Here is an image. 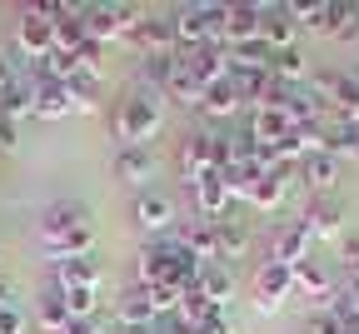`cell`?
<instances>
[{"instance_id": "6da1fadb", "label": "cell", "mask_w": 359, "mask_h": 334, "mask_svg": "<svg viewBox=\"0 0 359 334\" xmlns=\"http://www.w3.org/2000/svg\"><path fill=\"white\" fill-rule=\"evenodd\" d=\"M160 120H165V95L135 90L130 100H120V110H115V140L120 145H150Z\"/></svg>"}, {"instance_id": "7a4b0ae2", "label": "cell", "mask_w": 359, "mask_h": 334, "mask_svg": "<svg viewBox=\"0 0 359 334\" xmlns=\"http://www.w3.org/2000/svg\"><path fill=\"white\" fill-rule=\"evenodd\" d=\"M175 25V45L180 51H200V45H219V30H224V6H180L170 15Z\"/></svg>"}, {"instance_id": "3957f363", "label": "cell", "mask_w": 359, "mask_h": 334, "mask_svg": "<svg viewBox=\"0 0 359 334\" xmlns=\"http://www.w3.org/2000/svg\"><path fill=\"white\" fill-rule=\"evenodd\" d=\"M140 6H85V40L110 45V40H130V30L140 25Z\"/></svg>"}, {"instance_id": "277c9868", "label": "cell", "mask_w": 359, "mask_h": 334, "mask_svg": "<svg viewBox=\"0 0 359 334\" xmlns=\"http://www.w3.org/2000/svg\"><path fill=\"white\" fill-rule=\"evenodd\" d=\"M15 51L35 65V60H45L55 51V25L45 20V15H35V11H20V20H15Z\"/></svg>"}, {"instance_id": "5b68a950", "label": "cell", "mask_w": 359, "mask_h": 334, "mask_svg": "<svg viewBox=\"0 0 359 334\" xmlns=\"http://www.w3.org/2000/svg\"><path fill=\"white\" fill-rule=\"evenodd\" d=\"M285 295H294V269L290 265H275V260H264L259 274H255V305L264 314H275L285 305Z\"/></svg>"}, {"instance_id": "8992f818", "label": "cell", "mask_w": 359, "mask_h": 334, "mask_svg": "<svg viewBox=\"0 0 359 334\" xmlns=\"http://www.w3.org/2000/svg\"><path fill=\"white\" fill-rule=\"evenodd\" d=\"M180 175H185V185H195V180H205V175H219V160H215V135H210V130L190 135L185 145H180Z\"/></svg>"}, {"instance_id": "52a82bcc", "label": "cell", "mask_w": 359, "mask_h": 334, "mask_svg": "<svg viewBox=\"0 0 359 334\" xmlns=\"http://www.w3.org/2000/svg\"><path fill=\"white\" fill-rule=\"evenodd\" d=\"M130 45L140 51V60H145V55H170V51H175V25H170V15H140V25L130 30Z\"/></svg>"}, {"instance_id": "ba28073f", "label": "cell", "mask_w": 359, "mask_h": 334, "mask_svg": "<svg viewBox=\"0 0 359 334\" xmlns=\"http://www.w3.org/2000/svg\"><path fill=\"white\" fill-rule=\"evenodd\" d=\"M165 314L155 309V300H150V290L145 284H135V290H125V300H120V329H130V334H145V329H155Z\"/></svg>"}, {"instance_id": "9c48e42d", "label": "cell", "mask_w": 359, "mask_h": 334, "mask_svg": "<svg viewBox=\"0 0 359 334\" xmlns=\"http://www.w3.org/2000/svg\"><path fill=\"white\" fill-rule=\"evenodd\" d=\"M180 60L190 65V75L200 80V85H215V80H224L230 75V51H224V45H200V51H180Z\"/></svg>"}, {"instance_id": "30bf717a", "label": "cell", "mask_w": 359, "mask_h": 334, "mask_svg": "<svg viewBox=\"0 0 359 334\" xmlns=\"http://www.w3.org/2000/svg\"><path fill=\"white\" fill-rule=\"evenodd\" d=\"M135 225L165 240L170 225H175V200H170V195H160V189H145V195L135 200Z\"/></svg>"}, {"instance_id": "8fae6325", "label": "cell", "mask_w": 359, "mask_h": 334, "mask_svg": "<svg viewBox=\"0 0 359 334\" xmlns=\"http://www.w3.org/2000/svg\"><path fill=\"white\" fill-rule=\"evenodd\" d=\"M50 284H55V290H95V284H100V265H95V255L55 260V269H50Z\"/></svg>"}, {"instance_id": "7c38bea8", "label": "cell", "mask_w": 359, "mask_h": 334, "mask_svg": "<svg viewBox=\"0 0 359 334\" xmlns=\"http://www.w3.org/2000/svg\"><path fill=\"white\" fill-rule=\"evenodd\" d=\"M299 225L309 229V240H334L339 225H344V210H339V200H330V195H314Z\"/></svg>"}, {"instance_id": "4fadbf2b", "label": "cell", "mask_w": 359, "mask_h": 334, "mask_svg": "<svg viewBox=\"0 0 359 334\" xmlns=\"http://www.w3.org/2000/svg\"><path fill=\"white\" fill-rule=\"evenodd\" d=\"M294 15L290 6H259V40L269 45V51H290L294 45Z\"/></svg>"}, {"instance_id": "5bb4252c", "label": "cell", "mask_w": 359, "mask_h": 334, "mask_svg": "<svg viewBox=\"0 0 359 334\" xmlns=\"http://www.w3.org/2000/svg\"><path fill=\"white\" fill-rule=\"evenodd\" d=\"M245 40H259V6H224V30H219V45L235 51Z\"/></svg>"}, {"instance_id": "9a60e30c", "label": "cell", "mask_w": 359, "mask_h": 334, "mask_svg": "<svg viewBox=\"0 0 359 334\" xmlns=\"http://www.w3.org/2000/svg\"><path fill=\"white\" fill-rule=\"evenodd\" d=\"M309 245H314V240H309V229H304V225L294 220V225L275 229V245H269V260H275V265H290V269H294V265H304V260H309Z\"/></svg>"}, {"instance_id": "2e32d148", "label": "cell", "mask_w": 359, "mask_h": 334, "mask_svg": "<svg viewBox=\"0 0 359 334\" xmlns=\"http://www.w3.org/2000/svg\"><path fill=\"white\" fill-rule=\"evenodd\" d=\"M80 225H90V215L80 210V205H70V200H60V205H50L40 215V245H50V240H60V234H70V229H80Z\"/></svg>"}, {"instance_id": "e0dca14e", "label": "cell", "mask_w": 359, "mask_h": 334, "mask_svg": "<svg viewBox=\"0 0 359 334\" xmlns=\"http://www.w3.org/2000/svg\"><path fill=\"white\" fill-rule=\"evenodd\" d=\"M180 245L195 255L200 269H205V265H219V234H215V220H195V225H185V229H180Z\"/></svg>"}, {"instance_id": "ac0fdd59", "label": "cell", "mask_w": 359, "mask_h": 334, "mask_svg": "<svg viewBox=\"0 0 359 334\" xmlns=\"http://www.w3.org/2000/svg\"><path fill=\"white\" fill-rule=\"evenodd\" d=\"M299 180L314 189V195H330V189L339 185V160L330 150H314V155L299 160Z\"/></svg>"}, {"instance_id": "d6986e66", "label": "cell", "mask_w": 359, "mask_h": 334, "mask_svg": "<svg viewBox=\"0 0 359 334\" xmlns=\"http://www.w3.org/2000/svg\"><path fill=\"white\" fill-rule=\"evenodd\" d=\"M190 195H195V210L200 220H224V210H230V189H224V175H205L190 185Z\"/></svg>"}, {"instance_id": "ffe728a7", "label": "cell", "mask_w": 359, "mask_h": 334, "mask_svg": "<svg viewBox=\"0 0 359 334\" xmlns=\"http://www.w3.org/2000/svg\"><path fill=\"white\" fill-rule=\"evenodd\" d=\"M70 110H75L70 85H60V80H35V115H40V120H65Z\"/></svg>"}, {"instance_id": "44dd1931", "label": "cell", "mask_w": 359, "mask_h": 334, "mask_svg": "<svg viewBox=\"0 0 359 334\" xmlns=\"http://www.w3.org/2000/svg\"><path fill=\"white\" fill-rule=\"evenodd\" d=\"M115 175H120L125 185H145V180L155 175V150H150V145H120Z\"/></svg>"}, {"instance_id": "7402d4cb", "label": "cell", "mask_w": 359, "mask_h": 334, "mask_svg": "<svg viewBox=\"0 0 359 334\" xmlns=\"http://www.w3.org/2000/svg\"><path fill=\"white\" fill-rule=\"evenodd\" d=\"M240 105H245V100H240V90H235V80H230V75H224V80H215V85H205V100H200V110H205L210 120H230Z\"/></svg>"}, {"instance_id": "603a6c76", "label": "cell", "mask_w": 359, "mask_h": 334, "mask_svg": "<svg viewBox=\"0 0 359 334\" xmlns=\"http://www.w3.org/2000/svg\"><path fill=\"white\" fill-rule=\"evenodd\" d=\"M245 135L255 140V145H269V150H275L280 140L290 135V120H285V110H269V105H264V110L250 115V130H245Z\"/></svg>"}, {"instance_id": "cb8c5ba5", "label": "cell", "mask_w": 359, "mask_h": 334, "mask_svg": "<svg viewBox=\"0 0 359 334\" xmlns=\"http://www.w3.org/2000/svg\"><path fill=\"white\" fill-rule=\"evenodd\" d=\"M25 115H35V75H25L20 85H11L6 95H0V120L20 125Z\"/></svg>"}, {"instance_id": "d4e9b609", "label": "cell", "mask_w": 359, "mask_h": 334, "mask_svg": "<svg viewBox=\"0 0 359 334\" xmlns=\"http://www.w3.org/2000/svg\"><path fill=\"white\" fill-rule=\"evenodd\" d=\"M35 324H40L45 334H65V324H70V309H65V295L55 290V284L40 295V305H35Z\"/></svg>"}, {"instance_id": "484cf974", "label": "cell", "mask_w": 359, "mask_h": 334, "mask_svg": "<svg viewBox=\"0 0 359 334\" xmlns=\"http://www.w3.org/2000/svg\"><path fill=\"white\" fill-rule=\"evenodd\" d=\"M165 100H180V105H195V110H200V100H205V85L190 75V65H185V60L175 65V75H170V85H165Z\"/></svg>"}, {"instance_id": "4316f807", "label": "cell", "mask_w": 359, "mask_h": 334, "mask_svg": "<svg viewBox=\"0 0 359 334\" xmlns=\"http://www.w3.org/2000/svg\"><path fill=\"white\" fill-rule=\"evenodd\" d=\"M200 295H205L215 309H224V300L235 295V279H230V269H224V265H205V269H200Z\"/></svg>"}, {"instance_id": "83f0119b", "label": "cell", "mask_w": 359, "mask_h": 334, "mask_svg": "<svg viewBox=\"0 0 359 334\" xmlns=\"http://www.w3.org/2000/svg\"><path fill=\"white\" fill-rule=\"evenodd\" d=\"M269 60H275V51L264 40H245L230 51V70H269Z\"/></svg>"}, {"instance_id": "f1b7e54d", "label": "cell", "mask_w": 359, "mask_h": 334, "mask_svg": "<svg viewBox=\"0 0 359 334\" xmlns=\"http://www.w3.org/2000/svg\"><path fill=\"white\" fill-rule=\"evenodd\" d=\"M294 290L309 295V300H330V274L314 260H304V265H294Z\"/></svg>"}, {"instance_id": "f546056e", "label": "cell", "mask_w": 359, "mask_h": 334, "mask_svg": "<svg viewBox=\"0 0 359 334\" xmlns=\"http://www.w3.org/2000/svg\"><path fill=\"white\" fill-rule=\"evenodd\" d=\"M215 234H219V260H235L250 245V229L240 220H215Z\"/></svg>"}, {"instance_id": "4dcf8cb0", "label": "cell", "mask_w": 359, "mask_h": 334, "mask_svg": "<svg viewBox=\"0 0 359 334\" xmlns=\"http://www.w3.org/2000/svg\"><path fill=\"white\" fill-rule=\"evenodd\" d=\"M269 75L285 80V85H299V80H304V51H299V45H290V51H275V60H269Z\"/></svg>"}, {"instance_id": "1f68e13d", "label": "cell", "mask_w": 359, "mask_h": 334, "mask_svg": "<svg viewBox=\"0 0 359 334\" xmlns=\"http://www.w3.org/2000/svg\"><path fill=\"white\" fill-rule=\"evenodd\" d=\"M359 20V0H325V35H344Z\"/></svg>"}, {"instance_id": "d6a6232c", "label": "cell", "mask_w": 359, "mask_h": 334, "mask_svg": "<svg viewBox=\"0 0 359 334\" xmlns=\"http://www.w3.org/2000/svg\"><path fill=\"white\" fill-rule=\"evenodd\" d=\"M85 45V6L75 11V15H65L60 25H55V51H65V55H75Z\"/></svg>"}, {"instance_id": "836d02e7", "label": "cell", "mask_w": 359, "mask_h": 334, "mask_svg": "<svg viewBox=\"0 0 359 334\" xmlns=\"http://www.w3.org/2000/svg\"><path fill=\"white\" fill-rule=\"evenodd\" d=\"M65 85H70V100H75V110H95V100H100V75H85V70H75Z\"/></svg>"}, {"instance_id": "e575fe53", "label": "cell", "mask_w": 359, "mask_h": 334, "mask_svg": "<svg viewBox=\"0 0 359 334\" xmlns=\"http://www.w3.org/2000/svg\"><path fill=\"white\" fill-rule=\"evenodd\" d=\"M70 319H95V290H60Z\"/></svg>"}, {"instance_id": "d590c367", "label": "cell", "mask_w": 359, "mask_h": 334, "mask_svg": "<svg viewBox=\"0 0 359 334\" xmlns=\"http://www.w3.org/2000/svg\"><path fill=\"white\" fill-rule=\"evenodd\" d=\"M304 334H349V329H344V324H339V314H334V309L325 305L320 314H309V324H304Z\"/></svg>"}, {"instance_id": "8d00e7d4", "label": "cell", "mask_w": 359, "mask_h": 334, "mask_svg": "<svg viewBox=\"0 0 359 334\" xmlns=\"http://www.w3.org/2000/svg\"><path fill=\"white\" fill-rule=\"evenodd\" d=\"M25 80V65L15 60V55H6V51H0V95H6L11 85H20Z\"/></svg>"}, {"instance_id": "74e56055", "label": "cell", "mask_w": 359, "mask_h": 334, "mask_svg": "<svg viewBox=\"0 0 359 334\" xmlns=\"http://www.w3.org/2000/svg\"><path fill=\"white\" fill-rule=\"evenodd\" d=\"M294 25H314V30H325V6L320 0H309V6H290Z\"/></svg>"}, {"instance_id": "f35d334b", "label": "cell", "mask_w": 359, "mask_h": 334, "mask_svg": "<svg viewBox=\"0 0 359 334\" xmlns=\"http://www.w3.org/2000/svg\"><path fill=\"white\" fill-rule=\"evenodd\" d=\"M0 334H25V314L15 305H0Z\"/></svg>"}, {"instance_id": "ab89813d", "label": "cell", "mask_w": 359, "mask_h": 334, "mask_svg": "<svg viewBox=\"0 0 359 334\" xmlns=\"http://www.w3.org/2000/svg\"><path fill=\"white\" fill-rule=\"evenodd\" d=\"M15 145H20V125L0 120V150H15Z\"/></svg>"}, {"instance_id": "60d3db41", "label": "cell", "mask_w": 359, "mask_h": 334, "mask_svg": "<svg viewBox=\"0 0 359 334\" xmlns=\"http://www.w3.org/2000/svg\"><path fill=\"white\" fill-rule=\"evenodd\" d=\"M190 334H235V324L224 319V314H215L210 324H200V329H190Z\"/></svg>"}, {"instance_id": "b9f144b4", "label": "cell", "mask_w": 359, "mask_h": 334, "mask_svg": "<svg viewBox=\"0 0 359 334\" xmlns=\"http://www.w3.org/2000/svg\"><path fill=\"white\" fill-rule=\"evenodd\" d=\"M65 334H100V324H95V319H70Z\"/></svg>"}, {"instance_id": "7bdbcfd3", "label": "cell", "mask_w": 359, "mask_h": 334, "mask_svg": "<svg viewBox=\"0 0 359 334\" xmlns=\"http://www.w3.org/2000/svg\"><path fill=\"white\" fill-rule=\"evenodd\" d=\"M344 260H349V269L359 274V240H344Z\"/></svg>"}, {"instance_id": "ee69618b", "label": "cell", "mask_w": 359, "mask_h": 334, "mask_svg": "<svg viewBox=\"0 0 359 334\" xmlns=\"http://www.w3.org/2000/svg\"><path fill=\"white\" fill-rule=\"evenodd\" d=\"M0 305H15V295H11V284L0 279Z\"/></svg>"}, {"instance_id": "f6af8a7d", "label": "cell", "mask_w": 359, "mask_h": 334, "mask_svg": "<svg viewBox=\"0 0 359 334\" xmlns=\"http://www.w3.org/2000/svg\"><path fill=\"white\" fill-rule=\"evenodd\" d=\"M354 160H359V145H354Z\"/></svg>"}]
</instances>
